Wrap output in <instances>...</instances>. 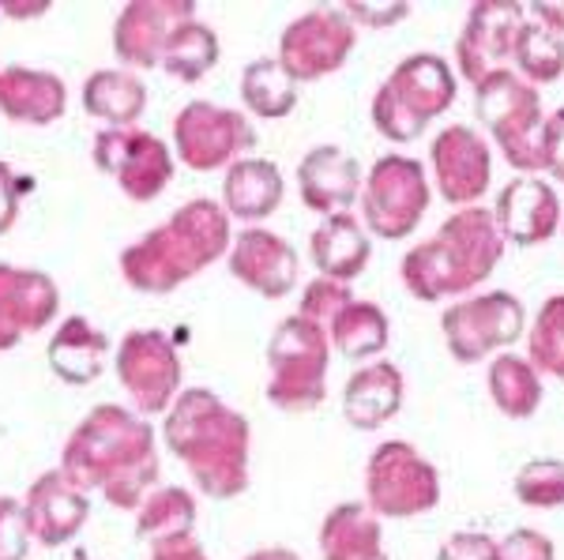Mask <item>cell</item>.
I'll list each match as a JSON object with an SVG mask.
<instances>
[{
  "label": "cell",
  "instance_id": "6da1fadb",
  "mask_svg": "<svg viewBox=\"0 0 564 560\" xmlns=\"http://www.w3.org/2000/svg\"><path fill=\"white\" fill-rule=\"evenodd\" d=\"M61 471L84 493L98 490L113 508L135 512L159 485V448L148 418L129 406L102 403L72 429Z\"/></svg>",
  "mask_w": 564,
  "mask_h": 560
},
{
  "label": "cell",
  "instance_id": "7a4b0ae2",
  "mask_svg": "<svg viewBox=\"0 0 564 560\" xmlns=\"http://www.w3.org/2000/svg\"><path fill=\"white\" fill-rule=\"evenodd\" d=\"M162 440L193 485L212 501H234L249 485V418L207 387H188L162 414Z\"/></svg>",
  "mask_w": 564,
  "mask_h": 560
},
{
  "label": "cell",
  "instance_id": "3957f363",
  "mask_svg": "<svg viewBox=\"0 0 564 560\" xmlns=\"http://www.w3.org/2000/svg\"><path fill=\"white\" fill-rule=\"evenodd\" d=\"M230 241V215L223 211V204L196 196L121 252V275L140 294H170L226 256Z\"/></svg>",
  "mask_w": 564,
  "mask_h": 560
},
{
  "label": "cell",
  "instance_id": "277c9868",
  "mask_svg": "<svg viewBox=\"0 0 564 560\" xmlns=\"http://www.w3.org/2000/svg\"><path fill=\"white\" fill-rule=\"evenodd\" d=\"M500 256H505V238L494 222V211H486L481 204L459 207L430 241L403 256V283L417 301H448L486 283Z\"/></svg>",
  "mask_w": 564,
  "mask_h": 560
},
{
  "label": "cell",
  "instance_id": "5b68a950",
  "mask_svg": "<svg viewBox=\"0 0 564 560\" xmlns=\"http://www.w3.org/2000/svg\"><path fill=\"white\" fill-rule=\"evenodd\" d=\"M459 79L441 53H411L372 95V129L391 143H414L456 106Z\"/></svg>",
  "mask_w": 564,
  "mask_h": 560
},
{
  "label": "cell",
  "instance_id": "8992f818",
  "mask_svg": "<svg viewBox=\"0 0 564 560\" xmlns=\"http://www.w3.org/2000/svg\"><path fill=\"white\" fill-rule=\"evenodd\" d=\"M475 113L486 124V132L494 135L508 166L520 169V174L542 169L545 113L539 87L520 79L512 68H494L475 87Z\"/></svg>",
  "mask_w": 564,
  "mask_h": 560
},
{
  "label": "cell",
  "instance_id": "52a82bcc",
  "mask_svg": "<svg viewBox=\"0 0 564 560\" xmlns=\"http://www.w3.org/2000/svg\"><path fill=\"white\" fill-rule=\"evenodd\" d=\"M327 365H332L327 331L302 312L286 316L268 342V399L290 414L316 410L327 395Z\"/></svg>",
  "mask_w": 564,
  "mask_h": 560
},
{
  "label": "cell",
  "instance_id": "ba28073f",
  "mask_svg": "<svg viewBox=\"0 0 564 560\" xmlns=\"http://www.w3.org/2000/svg\"><path fill=\"white\" fill-rule=\"evenodd\" d=\"M433 200V180L411 155H380L361 185V226L369 238L403 241L422 226Z\"/></svg>",
  "mask_w": 564,
  "mask_h": 560
},
{
  "label": "cell",
  "instance_id": "9c48e42d",
  "mask_svg": "<svg viewBox=\"0 0 564 560\" xmlns=\"http://www.w3.org/2000/svg\"><path fill=\"white\" fill-rule=\"evenodd\" d=\"M444 347L459 365H475L489 354H505L527 336V309L516 294L489 290L452 301L441 316Z\"/></svg>",
  "mask_w": 564,
  "mask_h": 560
},
{
  "label": "cell",
  "instance_id": "30bf717a",
  "mask_svg": "<svg viewBox=\"0 0 564 560\" xmlns=\"http://www.w3.org/2000/svg\"><path fill=\"white\" fill-rule=\"evenodd\" d=\"M117 381L129 392L140 418H154L166 414L177 403V395L185 392V365L174 347V339L159 328H135L121 339L113 358Z\"/></svg>",
  "mask_w": 564,
  "mask_h": 560
},
{
  "label": "cell",
  "instance_id": "8fae6325",
  "mask_svg": "<svg viewBox=\"0 0 564 560\" xmlns=\"http://www.w3.org/2000/svg\"><path fill=\"white\" fill-rule=\"evenodd\" d=\"M252 147H257V129L230 106L196 98L174 117V158L196 174L230 169L238 158H249Z\"/></svg>",
  "mask_w": 564,
  "mask_h": 560
},
{
  "label": "cell",
  "instance_id": "7c38bea8",
  "mask_svg": "<svg viewBox=\"0 0 564 560\" xmlns=\"http://www.w3.org/2000/svg\"><path fill=\"white\" fill-rule=\"evenodd\" d=\"M90 155H95V166L106 177H113V185L135 204L159 200L177 169V158L166 147V140H159L154 132H143L140 124H132V129H102L95 135Z\"/></svg>",
  "mask_w": 564,
  "mask_h": 560
},
{
  "label": "cell",
  "instance_id": "4fadbf2b",
  "mask_svg": "<svg viewBox=\"0 0 564 560\" xmlns=\"http://www.w3.org/2000/svg\"><path fill=\"white\" fill-rule=\"evenodd\" d=\"M358 45V26L347 20L343 8L321 4L297 15L279 39V65L290 72L297 87L316 84L347 65V57Z\"/></svg>",
  "mask_w": 564,
  "mask_h": 560
},
{
  "label": "cell",
  "instance_id": "5bb4252c",
  "mask_svg": "<svg viewBox=\"0 0 564 560\" xmlns=\"http://www.w3.org/2000/svg\"><path fill=\"white\" fill-rule=\"evenodd\" d=\"M441 496L436 485V471L425 463L422 455L403 444V440H388L372 451L369 459V504L372 512L391 519L417 516V512H430Z\"/></svg>",
  "mask_w": 564,
  "mask_h": 560
},
{
  "label": "cell",
  "instance_id": "9a60e30c",
  "mask_svg": "<svg viewBox=\"0 0 564 560\" xmlns=\"http://www.w3.org/2000/svg\"><path fill=\"white\" fill-rule=\"evenodd\" d=\"M523 20L527 8L516 4V0H478L456 39L459 76L478 87L494 68H505V61H512L516 34H520Z\"/></svg>",
  "mask_w": 564,
  "mask_h": 560
},
{
  "label": "cell",
  "instance_id": "2e32d148",
  "mask_svg": "<svg viewBox=\"0 0 564 560\" xmlns=\"http://www.w3.org/2000/svg\"><path fill=\"white\" fill-rule=\"evenodd\" d=\"M433 185L452 207H475L494 180L489 143L470 124H448L430 147Z\"/></svg>",
  "mask_w": 564,
  "mask_h": 560
},
{
  "label": "cell",
  "instance_id": "e0dca14e",
  "mask_svg": "<svg viewBox=\"0 0 564 560\" xmlns=\"http://www.w3.org/2000/svg\"><path fill=\"white\" fill-rule=\"evenodd\" d=\"M226 260H230V275L268 301H282L286 294H294L297 267H302L297 249L282 233L263 230V226H245L230 241Z\"/></svg>",
  "mask_w": 564,
  "mask_h": 560
},
{
  "label": "cell",
  "instance_id": "ac0fdd59",
  "mask_svg": "<svg viewBox=\"0 0 564 560\" xmlns=\"http://www.w3.org/2000/svg\"><path fill=\"white\" fill-rule=\"evenodd\" d=\"M61 290L45 271L0 264V350H15L26 336L57 320Z\"/></svg>",
  "mask_w": 564,
  "mask_h": 560
},
{
  "label": "cell",
  "instance_id": "d6986e66",
  "mask_svg": "<svg viewBox=\"0 0 564 560\" xmlns=\"http://www.w3.org/2000/svg\"><path fill=\"white\" fill-rule=\"evenodd\" d=\"M494 222L505 238V245L520 249H534L545 245L553 233L561 230V196L550 180L523 174L516 180H508L497 193V207H494Z\"/></svg>",
  "mask_w": 564,
  "mask_h": 560
},
{
  "label": "cell",
  "instance_id": "ffe728a7",
  "mask_svg": "<svg viewBox=\"0 0 564 560\" xmlns=\"http://www.w3.org/2000/svg\"><path fill=\"white\" fill-rule=\"evenodd\" d=\"M23 508L31 541H39L42 549H57L76 541L79 530L87 527L90 496L57 466V471H45L39 482H31V490L23 496Z\"/></svg>",
  "mask_w": 564,
  "mask_h": 560
},
{
  "label": "cell",
  "instance_id": "44dd1931",
  "mask_svg": "<svg viewBox=\"0 0 564 560\" xmlns=\"http://www.w3.org/2000/svg\"><path fill=\"white\" fill-rule=\"evenodd\" d=\"M193 15V0H132L113 23V53L129 68H159L174 26Z\"/></svg>",
  "mask_w": 564,
  "mask_h": 560
},
{
  "label": "cell",
  "instance_id": "7402d4cb",
  "mask_svg": "<svg viewBox=\"0 0 564 560\" xmlns=\"http://www.w3.org/2000/svg\"><path fill=\"white\" fill-rule=\"evenodd\" d=\"M297 188L308 211L324 215H347L361 196V166L350 151L321 143L297 162Z\"/></svg>",
  "mask_w": 564,
  "mask_h": 560
},
{
  "label": "cell",
  "instance_id": "603a6c76",
  "mask_svg": "<svg viewBox=\"0 0 564 560\" xmlns=\"http://www.w3.org/2000/svg\"><path fill=\"white\" fill-rule=\"evenodd\" d=\"M68 110V87L61 76L45 68L0 65V117L15 124H45L61 121Z\"/></svg>",
  "mask_w": 564,
  "mask_h": 560
},
{
  "label": "cell",
  "instance_id": "cb8c5ba5",
  "mask_svg": "<svg viewBox=\"0 0 564 560\" xmlns=\"http://www.w3.org/2000/svg\"><path fill=\"white\" fill-rule=\"evenodd\" d=\"M109 350H113V342H109L102 328H95L87 316H68L50 336L45 358H50V373L57 376V381L84 387V384H95L98 376L106 373Z\"/></svg>",
  "mask_w": 564,
  "mask_h": 560
},
{
  "label": "cell",
  "instance_id": "d4e9b609",
  "mask_svg": "<svg viewBox=\"0 0 564 560\" xmlns=\"http://www.w3.org/2000/svg\"><path fill=\"white\" fill-rule=\"evenodd\" d=\"M282 196H286V180H282V169L271 158H238L223 177V211L230 215V222L238 219L260 226L268 215L279 211Z\"/></svg>",
  "mask_w": 564,
  "mask_h": 560
},
{
  "label": "cell",
  "instance_id": "484cf974",
  "mask_svg": "<svg viewBox=\"0 0 564 560\" xmlns=\"http://www.w3.org/2000/svg\"><path fill=\"white\" fill-rule=\"evenodd\" d=\"M308 256H313L321 278H335V283H354L372 260V238L361 226L354 211L332 215L313 230L308 238Z\"/></svg>",
  "mask_w": 564,
  "mask_h": 560
},
{
  "label": "cell",
  "instance_id": "4316f807",
  "mask_svg": "<svg viewBox=\"0 0 564 560\" xmlns=\"http://www.w3.org/2000/svg\"><path fill=\"white\" fill-rule=\"evenodd\" d=\"M403 395L406 381L399 365L372 361V365H361L343 387V414L354 429H380L403 410Z\"/></svg>",
  "mask_w": 564,
  "mask_h": 560
},
{
  "label": "cell",
  "instance_id": "83f0119b",
  "mask_svg": "<svg viewBox=\"0 0 564 560\" xmlns=\"http://www.w3.org/2000/svg\"><path fill=\"white\" fill-rule=\"evenodd\" d=\"M84 110L106 129H132L148 110V87L129 68H98L84 79Z\"/></svg>",
  "mask_w": 564,
  "mask_h": 560
},
{
  "label": "cell",
  "instance_id": "f1b7e54d",
  "mask_svg": "<svg viewBox=\"0 0 564 560\" xmlns=\"http://www.w3.org/2000/svg\"><path fill=\"white\" fill-rule=\"evenodd\" d=\"M196 530V496L185 485H154L135 508V538L148 546L193 538Z\"/></svg>",
  "mask_w": 564,
  "mask_h": 560
},
{
  "label": "cell",
  "instance_id": "f546056e",
  "mask_svg": "<svg viewBox=\"0 0 564 560\" xmlns=\"http://www.w3.org/2000/svg\"><path fill=\"white\" fill-rule=\"evenodd\" d=\"M241 102L260 121H282L297 110L302 87L290 79V72L279 65V57H257L241 72Z\"/></svg>",
  "mask_w": 564,
  "mask_h": 560
},
{
  "label": "cell",
  "instance_id": "4dcf8cb0",
  "mask_svg": "<svg viewBox=\"0 0 564 560\" xmlns=\"http://www.w3.org/2000/svg\"><path fill=\"white\" fill-rule=\"evenodd\" d=\"M327 339L347 361H369L380 358L391 342V320L380 305L372 301H354L327 323Z\"/></svg>",
  "mask_w": 564,
  "mask_h": 560
},
{
  "label": "cell",
  "instance_id": "1f68e13d",
  "mask_svg": "<svg viewBox=\"0 0 564 560\" xmlns=\"http://www.w3.org/2000/svg\"><path fill=\"white\" fill-rule=\"evenodd\" d=\"M324 560H388L380 549V527L361 504H343L324 519L321 530Z\"/></svg>",
  "mask_w": 564,
  "mask_h": 560
},
{
  "label": "cell",
  "instance_id": "d6a6232c",
  "mask_svg": "<svg viewBox=\"0 0 564 560\" xmlns=\"http://www.w3.org/2000/svg\"><path fill=\"white\" fill-rule=\"evenodd\" d=\"M218 57H223L218 34L193 15V20L174 26L166 50H162L159 68L166 72V76L181 79V84H196V79H204L207 72L218 65Z\"/></svg>",
  "mask_w": 564,
  "mask_h": 560
},
{
  "label": "cell",
  "instance_id": "836d02e7",
  "mask_svg": "<svg viewBox=\"0 0 564 560\" xmlns=\"http://www.w3.org/2000/svg\"><path fill=\"white\" fill-rule=\"evenodd\" d=\"M489 395L508 418H531L542 406V376L539 369L527 358H520L516 350L494 358L489 365Z\"/></svg>",
  "mask_w": 564,
  "mask_h": 560
},
{
  "label": "cell",
  "instance_id": "e575fe53",
  "mask_svg": "<svg viewBox=\"0 0 564 560\" xmlns=\"http://www.w3.org/2000/svg\"><path fill=\"white\" fill-rule=\"evenodd\" d=\"M512 61H516V76L527 79L531 87L553 84V79L564 76V39L545 23L527 15L520 34H516Z\"/></svg>",
  "mask_w": 564,
  "mask_h": 560
},
{
  "label": "cell",
  "instance_id": "d590c367",
  "mask_svg": "<svg viewBox=\"0 0 564 560\" xmlns=\"http://www.w3.org/2000/svg\"><path fill=\"white\" fill-rule=\"evenodd\" d=\"M527 361L539 373L564 381V294L542 301L534 323L527 328Z\"/></svg>",
  "mask_w": 564,
  "mask_h": 560
},
{
  "label": "cell",
  "instance_id": "8d00e7d4",
  "mask_svg": "<svg viewBox=\"0 0 564 560\" xmlns=\"http://www.w3.org/2000/svg\"><path fill=\"white\" fill-rule=\"evenodd\" d=\"M516 493L527 504H542V508H557L564 504V463L557 459H539V463H527Z\"/></svg>",
  "mask_w": 564,
  "mask_h": 560
},
{
  "label": "cell",
  "instance_id": "74e56055",
  "mask_svg": "<svg viewBox=\"0 0 564 560\" xmlns=\"http://www.w3.org/2000/svg\"><path fill=\"white\" fill-rule=\"evenodd\" d=\"M350 301H354V294H350L347 283H335V278H313V283L305 286L302 309H297V312H302L305 320L321 323V328L327 331V323L347 309Z\"/></svg>",
  "mask_w": 564,
  "mask_h": 560
},
{
  "label": "cell",
  "instance_id": "f35d334b",
  "mask_svg": "<svg viewBox=\"0 0 564 560\" xmlns=\"http://www.w3.org/2000/svg\"><path fill=\"white\" fill-rule=\"evenodd\" d=\"M31 527L20 496H0V560H26Z\"/></svg>",
  "mask_w": 564,
  "mask_h": 560
},
{
  "label": "cell",
  "instance_id": "ab89813d",
  "mask_svg": "<svg viewBox=\"0 0 564 560\" xmlns=\"http://www.w3.org/2000/svg\"><path fill=\"white\" fill-rule=\"evenodd\" d=\"M26 188H34V180L20 177L8 162H0V233H8L20 219V200Z\"/></svg>",
  "mask_w": 564,
  "mask_h": 560
},
{
  "label": "cell",
  "instance_id": "60d3db41",
  "mask_svg": "<svg viewBox=\"0 0 564 560\" xmlns=\"http://www.w3.org/2000/svg\"><path fill=\"white\" fill-rule=\"evenodd\" d=\"M343 12H347V20L354 23V26H369V31H384V26H395L399 20H406L411 15V4H343Z\"/></svg>",
  "mask_w": 564,
  "mask_h": 560
},
{
  "label": "cell",
  "instance_id": "b9f144b4",
  "mask_svg": "<svg viewBox=\"0 0 564 560\" xmlns=\"http://www.w3.org/2000/svg\"><path fill=\"white\" fill-rule=\"evenodd\" d=\"M542 169L553 180H564V106L553 117H545L542 132Z\"/></svg>",
  "mask_w": 564,
  "mask_h": 560
},
{
  "label": "cell",
  "instance_id": "7bdbcfd3",
  "mask_svg": "<svg viewBox=\"0 0 564 560\" xmlns=\"http://www.w3.org/2000/svg\"><path fill=\"white\" fill-rule=\"evenodd\" d=\"M441 560H500V549L486 535H456L444 541Z\"/></svg>",
  "mask_w": 564,
  "mask_h": 560
},
{
  "label": "cell",
  "instance_id": "ee69618b",
  "mask_svg": "<svg viewBox=\"0 0 564 560\" xmlns=\"http://www.w3.org/2000/svg\"><path fill=\"white\" fill-rule=\"evenodd\" d=\"M500 560H553V546L534 530H516L500 549Z\"/></svg>",
  "mask_w": 564,
  "mask_h": 560
},
{
  "label": "cell",
  "instance_id": "f6af8a7d",
  "mask_svg": "<svg viewBox=\"0 0 564 560\" xmlns=\"http://www.w3.org/2000/svg\"><path fill=\"white\" fill-rule=\"evenodd\" d=\"M151 560H212L204 553L196 538H177V541H162L151 549Z\"/></svg>",
  "mask_w": 564,
  "mask_h": 560
},
{
  "label": "cell",
  "instance_id": "bcb514c9",
  "mask_svg": "<svg viewBox=\"0 0 564 560\" xmlns=\"http://www.w3.org/2000/svg\"><path fill=\"white\" fill-rule=\"evenodd\" d=\"M527 15H531V20H539V23H545L550 31H557L561 39H564V0H539V4L527 8Z\"/></svg>",
  "mask_w": 564,
  "mask_h": 560
},
{
  "label": "cell",
  "instance_id": "7dc6e473",
  "mask_svg": "<svg viewBox=\"0 0 564 560\" xmlns=\"http://www.w3.org/2000/svg\"><path fill=\"white\" fill-rule=\"evenodd\" d=\"M45 12H50V4H12V0L0 4V15H12V20H26V15H45Z\"/></svg>",
  "mask_w": 564,
  "mask_h": 560
},
{
  "label": "cell",
  "instance_id": "c3c4849f",
  "mask_svg": "<svg viewBox=\"0 0 564 560\" xmlns=\"http://www.w3.org/2000/svg\"><path fill=\"white\" fill-rule=\"evenodd\" d=\"M245 560H302V557L290 553V549H257V553H249Z\"/></svg>",
  "mask_w": 564,
  "mask_h": 560
},
{
  "label": "cell",
  "instance_id": "681fc988",
  "mask_svg": "<svg viewBox=\"0 0 564 560\" xmlns=\"http://www.w3.org/2000/svg\"><path fill=\"white\" fill-rule=\"evenodd\" d=\"M72 560H90V557L84 553V549H76V553H72Z\"/></svg>",
  "mask_w": 564,
  "mask_h": 560
},
{
  "label": "cell",
  "instance_id": "f907efd6",
  "mask_svg": "<svg viewBox=\"0 0 564 560\" xmlns=\"http://www.w3.org/2000/svg\"><path fill=\"white\" fill-rule=\"evenodd\" d=\"M561 226H564V200H561Z\"/></svg>",
  "mask_w": 564,
  "mask_h": 560
}]
</instances>
